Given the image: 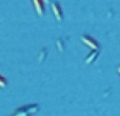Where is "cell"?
Instances as JSON below:
<instances>
[{
    "label": "cell",
    "instance_id": "obj_4",
    "mask_svg": "<svg viewBox=\"0 0 120 116\" xmlns=\"http://www.w3.org/2000/svg\"><path fill=\"white\" fill-rule=\"evenodd\" d=\"M34 4L36 12L39 16H42L44 14V4H43V0H32Z\"/></svg>",
    "mask_w": 120,
    "mask_h": 116
},
{
    "label": "cell",
    "instance_id": "obj_7",
    "mask_svg": "<svg viewBox=\"0 0 120 116\" xmlns=\"http://www.w3.org/2000/svg\"><path fill=\"white\" fill-rule=\"evenodd\" d=\"M57 46H58V48L60 49V51H63V48H64V46H63V42H62V40L61 39H58V40H57Z\"/></svg>",
    "mask_w": 120,
    "mask_h": 116
},
{
    "label": "cell",
    "instance_id": "obj_9",
    "mask_svg": "<svg viewBox=\"0 0 120 116\" xmlns=\"http://www.w3.org/2000/svg\"><path fill=\"white\" fill-rule=\"evenodd\" d=\"M117 71H118V73H119V75H120V66L117 68Z\"/></svg>",
    "mask_w": 120,
    "mask_h": 116
},
{
    "label": "cell",
    "instance_id": "obj_8",
    "mask_svg": "<svg viewBox=\"0 0 120 116\" xmlns=\"http://www.w3.org/2000/svg\"><path fill=\"white\" fill-rule=\"evenodd\" d=\"M1 78H2V82H1V85H2V87H4V85H5V82H4V78H3V77H1Z\"/></svg>",
    "mask_w": 120,
    "mask_h": 116
},
{
    "label": "cell",
    "instance_id": "obj_5",
    "mask_svg": "<svg viewBox=\"0 0 120 116\" xmlns=\"http://www.w3.org/2000/svg\"><path fill=\"white\" fill-rule=\"evenodd\" d=\"M99 56V51L98 50H93V52L85 58V63L86 64H91L97 59V57Z\"/></svg>",
    "mask_w": 120,
    "mask_h": 116
},
{
    "label": "cell",
    "instance_id": "obj_6",
    "mask_svg": "<svg viewBox=\"0 0 120 116\" xmlns=\"http://www.w3.org/2000/svg\"><path fill=\"white\" fill-rule=\"evenodd\" d=\"M46 55H48V52H46L45 49H43V50L40 52V55H39V62H42L44 59H45Z\"/></svg>",
    "mask_w": 120,
    "mask_h": 116
},
{
    "label": "cell",
    "instance_id": "obj_2",
    "mask_svg": "<svg viewBox=\"0 0 120 116\" xmlns=\"http://www.w3.org/2000/svg\"><path fill=\"white\" fill-rule=\"evenodd\" d=\"M81 40H82L83 43L86 44L92 50H98L99 49V43L94 38L90 37V36H81Z\"/></svg>",
    "mask_w": 120,
    "mask_h": 116
},
{
    "label": "cell",
    "instance_id": "obj_3",
    "mask_svg": "<svg viewBox=\"0 0 120 116\" xmlns=\"http://www.w3.org/2000/svg\"><path fill=\"white\" fill-rule=\"evenodd\" d=\"M52 11H53V13H54L55 17H56L57 21H62V20H63L62 11H61V8H60L58 2H56V1L52 2Z\"/></svg>",
    "mask_w": 120,
    "mask_h": 116
},
{
    "label": "cell",
    "instance_id": "obj_1",
    "mask_svg": "<svg viewBox=\"0 0 120 116\" xmlns=\"http://www.w3.org/2000/svg\"><path fill=\"white\" fill-rule=\"evenodd\" d=\"M39 110V106L38 104H30V106L21 107L18 111H15L13 115H27V114H33V113L38 112Z\"/></svg>",
    "mask_w": 120,
    "mask_h": 116
}]
</instances>
